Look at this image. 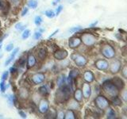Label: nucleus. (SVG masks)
Wrapping results in <instances>:
<instances>
[{
    "instance_id": "1",
    "label": "nucleus",
    "mask_w": 127,
    "mask_h": 119,
    "mask_svg": "<svg viewBox=\"0 0 127 119\" xmlns=\"http://www.w3.org/2000/svg\"><path fill=\"white\" fill-rule=\"evenodd\" d=\"M103 88L109 94L114 96L118 94V88L114 85L111 80H107L103 83Z\"/></svg>"
},
{
    "instance_id": "2",
    "label": "nucleus",
    "mask_w": 127,
    "mask_h": 119,
    "mask_svg": "<svg viewBox=\"0 0 127 119\" xmlns=\"http://www.w3.org/2000/svg\"><path fill=\"white\" fill-rule=\"evenodd\" d=\"M95 102H96V105L99 109L101 110H105L109 106V102L108 100L103 96H98L95 99Z\"/></svg>"
},
{
    "instance_id": "3",
    "label": "nucleus",
    "mask_w": 127,
    "mask_h": 119,
    "mask_svg": "<svg viewBox=\"0 0 127 119\" xmlns=\"http://www.w3.org/2000/svg\"><path fill=\"white\" fill-rule=\"evenodd\" d=\"M82 40H83V43H84L86 45H88V46L94 45L95 42V37L93 35L89 34V33L83 34V37H82Z\"/></svg>"
},
{
    "instance_id": "4",
    "label": "nucleus",
    "mask_w": 127,
    "mask_h": 119,
    "mask_svg": "<svg viewBox=\"0 0 127 119\" xmlns=\"http://www.w3.org/2000/svg\"><path fill=\"white\" fill-rule=\"evenodd\" d=\"M102 54L107 58H112L114 57V50L110 45H105L102 49Z\"/></svg>"
},
{
    "instance_id": "5",
    "label": "nucleus",
    "mask_w": 127,
    "mask_h": 119,
    "mask_svg": "<svg viewBox=\"0 0 127 119\" xmlns=\"http://www.w3.org/2000/svg\"><path fill=\"white\" fill-rule=\"evenodd\" d=\"M72 59L75 60V63L79 66V67H83L86 64L87 60L86 59L83 57V56H80L79 54H75L72 55Z\"/></svg>"
},
{
    "instance_id": "6",
    "label": "nucleus",
    "mask_w": 127,
    "mask_h": 119,
    "mask_svg": "<svg viewBox=\"0 0 127 119\" xmlns=\"http://www.w3.org/2000/svg\"><path fill=\"white\" fill-rule=\"evenodd\" d=\"M32 79H33V82L36 84H38V83H41L44 81L45 79V75L41 73H37L35 74L33 77H32Z\"/></svg>"
},
{
    "instance_id": "7",
    "label": "nucleus",
    "mask_w": 127,
    "mask_h": 119,
    "mask_svg": "<svg viewBox=\"0 0 127 119\" xmlns=\"http://www.w3.org/2000/svg\"><path fill=\"white\" fill-rule=\"evenodd\" d=\"M54 56H55V57L57 58V60H64V58L67 57V51H65V50L60 49V50L56 52Z\"/></svg>"
},
{
    "instance_id": "8",
    "label": "nucleus",
    "mask_w": 127,
    "mask_h": 119,
    "mask_svg": "<svg viewBox=\"0 0 127 119\" xmlns=\"http://www.w3.org/2000/svg\"><path fill=\"white\" fill-rule=\"evenodd\" d=\"M96 67L99 70H106L108 67V63L104 60H99L96 62Z\"/></svg>"
},
{
    "instance_id": "9",
    "label": "nucleus",
    "mask_w": 127,
    "mask_h": 119,
    "mask_svg": "<svg viewBox=\"0 0 127 119\" xmlns=\"http://www.w3.org/2000/svg\"><path fill=\"white\" fill-rule=\"evenodd\" d=\"M48 110H49V103L46 100H42L40 102L39 105V110L41 113H46Z\"/></svg>"
},
{
    "instance_id": "10",
    "label": "nucleus",
    "mask_w": 127,
    "mask_h": 119,
    "mask_svg": "<svg viewBox=\"0 0 127 119\" xmlns=\"http://www.w3.org/2000/svg\"><path fill=\"white\" fill-rule=\"evenodd\" d=\"M80 43H81V40L78 37H73L69 40V46L71 48L78 47L79 45H80Z\"/></svg>"
},
{
    "instance_id": "11",
    "label": "nucleus",
    "mask_w": 127,
    "mask_h": 119,
    "mask_svg": "<svg viewBox=\"0 0 127 119\" xmlns=\"http://www.w3.org/2000/svg\"><path fill=\"white\" fill-rule=\"evenodd\" d=\"M91 87L89 86V84L87 83H84L83 86V94L84 95L85 98H88L91 95Z\"/></svg>"
},
{
    "instance_id": "12",
    "label": "nucleus",
    "mask_w": 127,
    "mask_h": 119,
    "mask_svg": "<svg viewBox=\"0 0 127 119\" xmlns=\"http://www.w3.org/2000/svg\"><path fill=\"white\" fill-rule=\"evenodd\" d=\"M114 83V85L117 87L118 89H122L123 86H124V84H123V82L121 79H119L118 77H116V78H114L113 80H111Z\"/></svg>"
},
{
    "instance_id": "13",
    "label": "nucleus",
    "mask_w": 127,
    "mask_h": 119,
    "mask_svg": "<svg viewBox=\"0 0 127 119\" xmlns=\"http://www.w3.org/2000/svg\"><path fill=\"white\" fill-rule=\"evenodd\" d=\"M121 67V63L119 61H115L114 63H112V65H111V71H112L113 73H116L119 71Z\"/></svg>"
},
{
    "instance_id": "14",
    "label": "nucleus",
    "mask_w": 127,
    "mask_h": 119,
    "mask_svg": "<svg viewBox=\"0 0 127 119\" xmlns=\"http://www.w3.org/2000/svg\"><path fill=\"white\" fill-rule=\"evenodd\" d=\"M83 77H84V79L86 81L89 82V83L92 82L94 80V75H93L92 72L90 71H86V72L84 73V75H83Z\"/></svg>"
},
{
    "instance_id": "15",
    "label": "nucleus",
    "mask_w": 127,
    "mask_h": 119,
    "mask_svg": "<svg viewBox=\"0 0 127 119\" xmlns=\"http://www.w3.org/2000/svg\"><path fill=\"white\" fill-rule=\"evenodd\" d=\"M18 50H19V49H18V48H17V49H15L13 51V53H11V55L9 57V58L7 59V60L5 62V65H8L12 60H13L14 59V57H15V56L17 55Z\"/></svg>"
},
{
    "instance_id": "16",
    "label": "nucleus",
    "mask_w": 127,
    "mask_h": 119,
    "mask_svg": "<svg viewBox=\"0 0 127 119\" xmlns=\"http://www.w3.org/2000/svg\"><path fill=\"white\" fill-rule=\"evenodd\" d=\"M35 63H36V60H35L34 57L32 55H30L29 58H28V64H29V67L34 66Z\"/></svg>"
},
{
    "instance_id": "17",
    "label": "nucleus",
    "mask_w": 127,
    "mask_h": 119,
    "mask_svg": "<svg viewBox=\"0 0 127 119\" xmlns=\"http://www.w3.org/2000/svg\"><path fill=\"white\" fill-rule=\"evenodd\" d=\"M82 96H83V94H82V91L80 90H77L75 91V98L76 99L77 101L80 102L82 100Z\"/></svg>"
},
{
    "instance_id": "18",
    "label": "nucleus",
    "mask_w": 127,
    "mask_h": 119,
    "mask_svg": "<svg viewBox=\"0 0 127 119\" xmlns=\"http://www.w3.org/2000/svg\"><path fill=\"white\" fill-rule=\"evenodd\" d=\"M28 6L30 7H31L32 9H36L37 6V2L36 0H30L28 2Z\"/></svg>"
},
{
    "instance_id": "19",
    "label": "nucleus",
    "mask_w": 127,
    "mask_h": 119,
    "mask_svg": "<svg viewBox=\"0 0 127 119\" xmlns=\"http://www.w3.org/2000/svg\"><path fill=\"white\" fill-rule=\"evenodd\" d=\"M65 83V76L64 75H61V76H60L58 78V80H57V84L59 87H61V86H64Z\"/></svg>"
},
{
    "instance_id": "20",
    "label": "nucleus",
    "mask_w": 127,
    "mask_h": 119,
    "mask_svg": "<svg viewBox=\"0 0 127 119\" xmlns=\"http://www.w3.org/2000/svg\"><path fill=\"white\" fill-rule=\"evenodd\" d=\"M115 116H116V114H115L114 111L112 109H109L108 113H107V118L113 119V118H115Z\"/></svg>"
},
{
    "instance_id": "21",
    "label": "nucleus",
    "mask_w": 127,
    "mask_h": 119,
    "mask_svg": "<svg viewBox=\"0 0 127 119\" xmlns=\"http://www.w3.org/2000/svg\"><path fill=\"white\" fill-rule=\"evenodd\" d=\"M45 54H46V51L44 49H40L38 50L37 55H38V57L41 58V59H43L44 57H45Z\"/></svg>"
},
{
    "instance_id": "22",
    "label": "nucleus",
    "mask_w": 127,
    "mask_h": 119,
    "mask_svg": "<svg viewBox=\"0 0 127 119\" xmlns=\"http://www.w3.org/2000/svg\"><path fill=\"white\" fill-rule=\"evenodd\" d=\"M112 102L114 105H116V106H119V105H121L122 104V101H121V99L119 98L118 97H116V96H114V98H112Z\"/></svg>"
},
{
    "instance_id": "23",
    "label": "nucleus",
    "mask_w": 127,
    "mask_h": 119,
    "mask_svg": "<svg viewBox=\"0 0 127 119\" xmlns=\"http://www.w3.org/2000/svg\"><path fill=\"white\" fill-rule=\"evenodd\" d=\"M34 22H35V24L37 25V26H39L43 22V19H42V18L41 17V16H37V17L35 18V20H34Z\"/></svg>"
},
{
    "instance_id": "24",
    "label": "nucleus",
    "mask_w": 127,
    "mask_h": 119,
    "mask_svg": "<svg viewBox=\"0 0 127 119\" xmlns=\"http://www.w3.org/2000/svg\"><path fill=\"white\" fill-rule=\"evenodd\" d=\"M45 14L47 16L48 18H54V16L56 15L55 13L53 11V10H46L45 12Z\"/></svg>"
},
{
    "instance_id": "25",
    "label": "nucleus",
    "mask_w": 127,
    "mask_h": 119,
    "mask_svg": "<svg viewBox=\"0 0 127 119\" xmlns=\"http://www.w3.org/2000/svg\"><path fill=\"white\" fill-rule=\"evenodd\" d=\"M64 118L66 119H69V118H75V115L73 114V112L71 110H68L65 114Z\"/></svg>"
},
{
    "instance_id": "26",
    "label": "nucleus",
    "mask_w": 127,
    "mask_h": 119,
    "mask_svg": "<svg viewBox=\"0 0 127 119\" xmlns=\"http://www.w3.org/2000/svg\"><path fill=\"white\" fill-rule=\"evenodd\" d=\"M30 36V30H25L23 31V33H22V38L23 39H26L28 38Z\"/></svg>"
},
{
    "instance_id": "27",
    "label": "nucleus",
    "mask_w": 127,
    "mask_h": 119,
    "mask_svg": "<svg viewBox=\"0 0 127 119\" xmlns=\"http://www.w3.org/2000/svg\"><path fill=\"white\" fill-rule=\"evenodd\" d=\"M39 92L41 93L42 95H46L48 94V90H47V88L45 87H41L39 89Z\"/></svg>"
},
{
    "instance_id": "28",
    "label": "nucleus",
    "mask_w": 127,
    "mask_h": 119,
    "mask_svg": "<svg viewBox=\"0 0 127 119\" xmlns=\"http://www.w3.org/2000/svg\"><path fill=\"white\" fill-rule=\"evenodd\" d=\"M18 64L20 67H23L24 66L26 65V58H24V57H22L21 59H19V60H18Z\"/></svg>"
},
{
    "instance_id": "29",
    "label": "nucleus",
    "mask_w": 127,
    "mask_h": 119,
    "mask_svg": "<svg viewBox=\"0 0 127 119\" xmlns=\"http://www.w3.org/2000/svg\"><path fill=\"white\" fill-rule=\"evenodd\" d=\"M24 28H25V26H23V24L22 23V22H18V23H17L15 25V29L16 30H23Z\"/></svg>"
},
{
    "instance_id": "30",
    "label": "nucleus",
    "mask_w": 127,
    "mask_h": 119,
    "mask_svg": "<svg viewBox=\"0 0 127 119\" xmlns=\"http://www.w3.org/2000/svg\"><path fill=\"white\" fill-rule=\"evenodd\" d=\"M33 37H34V38L36 40H38V39H40V38L41 37V33H40V32H35Z\"/></svg>"
},
{
    "instance_id": "31",
    "label": "nucleus",
    "mask_w": 127,
    "mask_h": 119,
    "mask_svg": "<svg viewBox=\"0 0 127 119\" xmlns=\"http://www.w3.org/2000/svg\"><path fill=\"white\" fill-rule=\"evenodd\" d=\"M0 87H1L2 92H4L6 90V85H5V83H4V80H2V82L0 83Z\"/></svg>"
},
{
    "instance_id": "32",
    "label": "nucleus",
    "mask_w": 127,
    "mask_h": 119,
    "mask_svg": "<svg viewBox=\"0 0 127 119\" xmlns=\"http://www.w3.org/2000/svg\"><path fill=\"white\" fill-rule=\"evenodd\" d=\"M13 48H14V45L13 44H9L6 47V50L7 52H10L12 49H13Z\"/></svg>"
},
{
    "instance_id": "33",
    "label": "nucleus",
    "mask_w": 127,
    "mask_h": 119,
    "mask_svg": "<svg viewBox=\"0 0 127 119\" xmlns=\"http://www.w3.org/2000/svg\"><path fill=\"white\" fill-rule=\"evenodd\" d=\"M81 30L80 27H73V28H71V29H70L69 31L71 32V33H75V32L79 31V30Z\"/></svg>"
},
{
    "instance_id": "34",
    "label": "nucleus",
    "mask_w": 127,
    "mask_h": 119,
    "mask_svg": "<svg viewBox=\"0 0 127 119\" xmlns=\"http://www.w3.org/2000/svg\"><path fill=\"white\" fill-rule=\"evenodd\" d=\"M6 4L4 3V2L2 0H0V9L1 10H5L6 9Z\"/></svg>"
},
{
    "instance_id": "35",
    "label": "nucleus",
    "mask_w": 127,
    "mask_h": 119,
    "mask_svg": "<svg viewBox=\"0 0 127 119\" xmlns=\"http://www.w3.org/2000/svg\"><path fill=\"white\" fill-rule=\"evenodd\" d=\"M7 76H8V71H5V72L2 74V80H5V79L7 78Z\"/></svg>"
},
{
    "instance_id": "36",
    "label": "nucleus",
    "mask_w": 127,
    "mask_h": 119,
    "mask_svg": "<svg viewBox=\"0 0 127 119\" xmlns=\"http://www.w3.org/2000/svg\"><path fill=\"white\" fill-rule=\"evenodd\" d=\"M62 10H63V6H59L58 8H57V15H59V14L62 11Z\"/></svg>"
},
{
    "instance_id": "37",
    "label": "nucleus",
    "mask_w": 127,
    "mask_h": 119,
    "mask_svg": "<svg viewBox=\"0 0 127 119\" xmlns=\"http://www.w3.org/2000/svg\"><path fill=\"white\" fill-rule=\"evenodd\" d=\"M18 114L21 115V117L22 118H26V114L23 112V111H22V110H20L19 112H18Z\"/></svg>"
},
{
    "instance_id": "38",
    "label": "nucleus",
    "mask_w": 127,
    "mask_h": 119,
    "mask_svg": "<svg viewBox=\"0 0 127 119\" xmlns=\"http://www.w3.org/2000/svg\"><path fill=\"white\" fill-rule=\"evenodd\" d=\"M27 13H28V8H26V7L25 9L23 10V11L22 12V16L23 17V16H25Z\"/></svg>"
},
{
    "instance_id": "39",
    "label": "nucleus",
    "mask_w": 127,
    "mask_h": 119,
    "mask_svg": "<svg viewBox=\"0 0 127 119\" xmlns=\"http://www.w3.org/2000/svg\"><path fill=\"white\" fill-rule=\"evenodd\" d=\"M64 113L63 112H60V113H58V114H57V118H64Z\"/></svg>"
},
{
    "instance_id": "40",
    "label": "nucleus",
    "mask_w": 127,
    "mask_h": 119,
    "mask_svg": "<svg viewBox=\"0 0 127 119\" xmlns=\"http://www.w3.org/2000/svg\"><path fill=\"white\" fill-rule=\"evenodd\" d=\"M16 71H17V69H16L15 67H11V68H10V72L11 73H14Z\"/></svg>"
},
{
    "instance_id": "41",
    "label": "nucleus",
    "mask_w": 127,
    "mask_h": 119,
    "mask_svg": "<svg viewBox=\"0 0 127 119\" xmlns=\"http://www.w3.org/2000/svg\"><path fill=\"white\" fill-rule=\"evenodd\" d=\"M6 37H7V34H6V35H4V36H2V37L1 38H0V43H1V42H2V41H3V39H4V38H5Z\"/></svg>"
},
{
    "instance_id": "42",
    "label": "nucleus",
    "mask_w": 127,
    "mask_h": 119,
    "mask_svg": "<svg viewBox=\"0 0 127 119\" xmlns=\"http://www.w3.org/2000/svg\"><path fill=\"white\" fill-rule=\"evenodd\" d=\"M58 31H59V30H56V31L54 32V33H53V34H52V35L50 36V37H53V36H54V35H55L56 33H58Z\"/></svg>"
},
{
    "instance_id": "43",
    "label": "nucleus",
    "mask_w": 127,
    "mask_h": 119,
    "mask_svg": "<svg viewBox=\"0 0 127 119\" xmlns=\"http://www.w3.org/2000/svg\"><path fill=\"white\" fill-rule=\"evenodd\" d=\"M126 91H125V92H124V99H125V100H126Z\"/></svg>"
},
{
    "instance_id": "44",
    "label": "nucleus",
    "mask_w": 127,
    "mask_h": 119,
    "mask_svg": "<svg viewBox=\"0 0 127 119\" xmlns=\"http://www.w3.org/2000/svg\"><path fill=\"white\" fill-rule=\"evenodd\" d=\"M60 1H61V0H57V2H60Z\"/></svg>"
},
{
    "instance_id": "45",
    "label": "nucleus",
    "mask_w": 127,
    "mask_h": 119,
    "mask_svg": "<svg viewBox=\"0 0 127 119\" xmlns=\"http://www.w3.org/2000/svg\"><path fill=\"white\" fill-rule=\"evenodd\" d=\"M1 48H2V45H0V49H1Z\"/></svg>"
}]
</instances>
